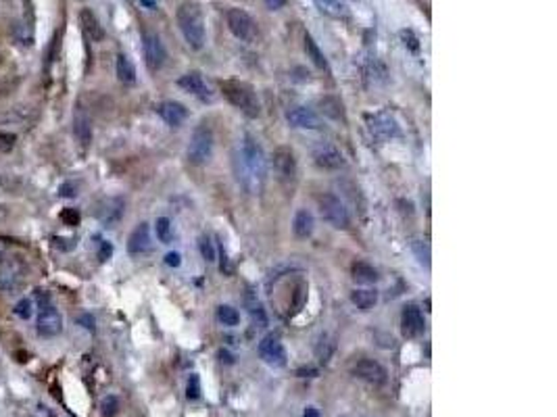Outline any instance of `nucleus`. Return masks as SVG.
<instances>
[{
	"mask_svg": "<svg viewBox=\"0 0 557 417\" xmlns=\"http://www.w3.org/2000/svg\"><path fill=\"white\" fill-rule=\"evenodd\" d=\"M267 175V159L261 148V144L253 138L245 136L240 144V167H238V180L248 190H259L263 180Z\"/></svg>",
	"mask_w": 557,
	"mask_h": 417,
	"instance_id": "1",
	"label": "nucleus"
},
{
	"mask_svg": "<svg viewBox=\"0 0 557 417\" xmlns=\"http://www.w3.org/2000/svg\"><path fill=\"white\" fill-rule=\"evenodd\" d=\"M176 23H178V30L184 36L186 44L194 50H201L207 42V28H205V15H203V9L192 2V0H186L178 6L176 11Z\"/></svg>",
	"mask_w": 557,
	"mask_h": 417,
	"instance_id": "2",
	"label": "nucleus"
},
{
	"mask_svg": "<svg viewBox=\"0 0 557 417\" xmlns=\"http://www.w3.org/2000/svg\"><path fill=\"white\" fill-rule=\"evenodd\" d=\"M219 90L228 98V102L232 107H236L240 113H245L248 119H257L261 115V102L257 98V92L253 90V86L238 82V80H226V82H219Z\"/></svg>",
	"mask_w": 557,
	"mask_h": 417,
	"instance_id": "3",
	"label": "nucleus"
},
{
	"mask_svg": "<svg viewBox=\"0 0 557 417\" xmlns=\"http://www.w3.org/2000/svg\"><path fill=\"white\" fill-rule=\"evenodd\" d=\"M226 26L236 40L245 44H255L259 40V26L245 9H230L226 13Z\"/></svg>",
	"mask_w": 557,
	"mask_h": 417,
	"instance_id": "4",
	"label": "nucleus"
},
{
	"mask_svg": "<svg viewBox=\"0 0 557 417\" xmlns=\"http://www.w3.org/2000/svg\"><path fill=\"white\" fill-rule=\"evenodd\" d=\"M186 155H188V161L192 165H207L211 161V157H213V131H211V128L201 124L192 131Z\"/></svg>",
	"mask_w": 557,
	"mask_h": 417,
	"instance_id": "5",
	"label": "nucleus"
},
{
	"mask_svg": "<svg viewBox=\"0 0 557 417\" xmlns=\"http://www.w3.org/2000/svg\"><path fill=\"white\" fill-rule=\"evenodd\" d=\"M317 205H319V213H322L324 222H328L332 227L346 229V227L351 225V215H349L344 202H342L336 194H322V196L317 198Z\"/></svg>",
	"mask_w": 557,
	"mask_h": 417,
	"instance_id": "6",
	"label": "nucleus"
},
{
	"mask_svg": "<svg viewBox=\"0 0 557 417\" xmlns=\"http://www.w3.org/2000/svg\"><path fill=\"white\" fill-rule=\"evenodd\" d=\"M26 282V265L17 257H9L0 265V292H15Z\"/></svg>",
	"mask_w": 557,
	"mask_h": 417,
	"instance_id": "7",
	"label": "nucleus"
},
{
	"mask_svg": "<svg viewBox=\"0 0 557 417\" xmlns=\"http://www.w3.org/2000/svg\"><path fill=\"white\" fill-rule=\"evenodd\" d=\"M142 50H144L147 67L151 71H159L167 61V50H165L161 38L155 32H144V36H142Z\"/></svg>",
	"mask_w": 557,
	"mask_h": 417,
	"instance_id": "8",
	"label": "nucleus"
},
{
	"mask_svg": "<svg viewBox=\"0 0 557 417\" xmlns=\"http://www.w3.org/2000/svg\"><path fill=\"white\" fill-rule=\"evenodd\" d=\"M272 165H274V171L282 182H292L297 178L299 167H297V157H295L292 148L278 146L272 155Z\"/></svg>",
	"mask_w": 557,
	"mask_h": 417,
	"instance_id": "9",
	"label": "nucleus"
},
{
	"mask_svg": "<svg viewBox=\"0 0 557 417\" xmlns=\"http://www.w3.org/2000/svg\"><path fill=\"white\" fill-rule=\"evenodd\" d=\"M36 330H38V334L44 336V338L59 336L63 332L61 313H59L53 305L40 307V309H38V318H36Z\"/></svg>",
	"mask_w": 557,
	"mask_h": 417,
	"instance_id": "10",
	"label": "nucleus"
},
{
	"mask_svg": "<svg viewBox=\"0 0 557 417\" xmlns=\"http://www.w3.org/2000/svg\"><path fill=\"white\" fill-rule=\"evenodd\" d=\"M353 376L368 382V384L373 386H382L388 378V372L384 369V365H380L378 361L373 359H359L355 365H353Z\"/></svg>",
	"mask_w": 557,
	"mask_h": 417,
	"instance_id": "11",
	"label": "nucleus"
},
{
	"mask_svg": "<svg viewBox=\"0 0 557 417\" xmlns=\"http://www.w3.org/2000/svg\"><path fill=\"white\" fill-rule=\"evenodd\" d=\"M178 86L186 90L188 94H192L194 98L203 100V102H211L213 100V92L209 88V84L205 82L203 73L201 71H188L184 73L180 80H178Z\"/></svg>",
	"mask_w": 557,
	"mask_h": 417,
	"instance_id": "12",
	"label": "nucleus"
},
{
	"mask_svg": "<svg viewBox=\"0 0 557 417\" xmlns=\"http://www.w3.org/2000/svg\"><path fill=\"white\" fill-rule=\"evenodd\" d=\"M259 357H261L267 365H272V367H286V363H288L286 349H284V345L280 342L274 334L265 336V338L259 342Z\"/></svg>",
	"mask_w": 557,
	"mask_h": 417,
	"instance_id": "13",
	"label": "nucleus"
},
{
	"mask_svg": "<svg viewBox=\"0 0 557 417\" xmlns=\"http://www.w3.org/2000/svg\"><path fill=\"white\" fill-rule=\"evenodd\" d=\"M151 249H153L151 227H149V224L142 222V224H138L132 229V234L127 238V253L132 257H140V255L151 253Z\"/></svg>",
	"mask_w": 557,
	"mask_h": 417,
	"instance_id": "14",
	"label": "nucleus"
},
{
	"mask_svg": "<svg viewBox=\"0 0 557 417\" xmlns=\"http://www.w3.org/2000/svg\"><path fill=\"white\" fill-rule=\"evenodd\" d=\"M424 330H426V320H424L420 307H415V305H407L401 313L403 336H407V338H418V336L424 334Z\"/></svg>",
	"mask_w": 557,
	"mask_h": 417,
	"instance_id": "15",
	"label": "nucleus"
},
{
	"mask_svg": "<svg viewBox=\"0 0 557 417\" xmlns=\"http://www.w3.org/2000/svg\"><path fill=\"white\" fill-rule=\"evenodd\" d=\"M286 121L299 129H322V117L309 107H295L286 113Z\"/></svg>",
	"mask_w": 557,
	"mask_h": 417,
	"instance_id": "16",
	"label": "nucleus"
},
{
	"mask_svg": "<svg viewBox=\"0 0 557 417\" xmlns=\"http://www.w3.org/2000/svg\"><path fill=\"white\" fill-rule=\"evenodd\" d=\"M313 163L319 167V169H326V171H339L344 167V157L339 148L330 146V144H322L313 151Z\"/></svg>",
	"mask_w": 557,
	"mask_h": 417,
	"instance_id": "17",
	"label": "nucleus"
},
{
	"mask_svg": "<svg viewBox=\"0 0 557 417\" xmlns=\"http://www.w3.org/2000/svg\"><path fill=\"white\" fill-rule=\"evenodd\" d=\"M157 113L161 115V119L171 126V128H180L188 117V109L178 100H165L157 107Z\"/></svg>",
	"mask_w": 557,
	"mask_h": 417,
	"instance_id": "18",
	"label": "nucleus"
},
{
	"mask_svg": "<svg viewBox=\"0 0 557 417\" xmlns=\"http://www.w3.org/2000/svg\"><path fill=\"white\" fill-rule=\"evenodd\" d=\"M80 26H82L84 36L90 42H102L105 40V28L100 26V21L96 19V15L90 9H82L80 11Z\"/></svg>",
	"mask_w": 557,
	"mask_h": 417,
	"instance_id": "19",
	"label": "nucleus"
},
{
	"mask_svg": "<svg viewBox=\"0 0 557 417\" xmlns=\"http://www.w3.org/2000/svg\"><path fill=\"white\" fill-rule=\"evenodd\" d=\"M370 129L373 136H378V138H382V140L399 136L397 121H395L393 117H388V115H376V117H371Z\"/></svg>",
	"mask_w": 557,
	"mask_h": 417,
	"instance_id": "20",
	"label": "nucleus"
},
{
	"mask_svg": "<svg viewBox=\"0 0 557 417\" xmlns=\"http://www.w3.org/2000/svg\"><path fill=\"white\" fill-rule=\"evenodd\" d=\"M313 227H315V222H313V215H311L307 209H299L295 213V220H292V232L297 238L305 240L313 234Z\"/></svg>",
	"mask_w": 557,
	"mask_h": 417,
	"instance_id": "21",
	"label": "nucleus"
},
{
	"mask_svg": "<svg viewBox=\"0 0 557 417\" xmlns=\"http://www.w3.org/2000/svg\"><path fill=\"white\" fill-rule=\"evenodd\" d=\"M317 107H319V111H322L326 117H330V119H334V121H344V119H346V115H344V104H342V100L339 97H322L319 98V102H317Z\"/></svg>",
	"mask_w": 557,
	"mask_h": 417,
	"instance_id": "22",
	"label": "nucleus"
},
{
	"mask_svg": "<svg viewBox=\"0 0 557 417\" xmlns=\"http://www.w3.org/2000/svg\"><path fill=\"white\" fill-rule=\"evenodd\" d=\"M73 134H75V138H78V142H80L82 146H88L90 140H92V126H90V119H88V115L82 113V111H78L75 117H73Z\"/></svg>",
	"mask_w": 557,
	"mask_h": 417,
	"instance_id": "23",
	"label": "nucleus"
},
{
	"mask_svg": "<svg viewBox=\"0 0 557 417\" xmlns=\"http://www.w3.org/2000/svg\"><path fill=\"white\" fill-rule=\"evenodd\" d=\"M317 11L326 17L332 19H346L349 17V9L342 0H313Z\"/></svg>",
	"mask_w": 557,
	"mask_h": 417,
	"instance_id": "24",
	"label": "nucleus"
},
{
	"mask_svg": "<svg viewBox=\"0 0 557 417\" xmlns=\"http://www.w3.org/2000/svg\"><path fill=\"white\" fill-rule=\"evenodd\" d=\"M351 276H353V280L357 284H373V282H378V269L373 265H370V263H366V261L353 263Z\"/></svg>",
	"mask_w": 557,
	"mask_h": 417,
	"instance_id": "25",
	"label": "nucleus"
},
{
	"mask_svg": "<svg viewBox=\"0 0 557 417\" xmlns=\"http://www.w3.org/2000/svg\"><path fill=\"white\" fill-rule=\"evenodd\" d=\"M351 303L361 309V311H371L378 303V292L371 288H359L351 292Z\"/></svg>",
	"mask_w": 557,
	"mask_h": 417,
	"instance_id": "26",
	"label": "nucleus"
},
{
	"mask_svg": "<svg viewBox=\"0 0 557 417\" xmlns=\"http://www.w3.org/2000/svg\"><path fill=\"white\" fill-rule=\"evenodd\" d=\"M115 73H117V80H120L122 84H134V82H136V67H134V63H132L125 55H117Z\"/></svg>",
	"mask_w": 557,
	"mask_h": 417,
	"instance_id": "27",
	"label": "nucleus"
},
{
	"mask_svg": "<svg viewBox=\"0 0 557 417\" xmlns=\"http://www.w3.org/2000/svg\"><path fill=\"white\" fill-rule=\"evenodd\" d=\"M305 53H307V59H311V63L315 65L317 69H322V71H328V61H326L324 53L319 50L317 42L311 38L309 33L305 36Z\"/></svg>",
	"mask_w": 557,
	"mask_h": 417,
	"instance_id": "28",
	"label": "nucleus"
},
{
	"mask_svg": "<svg viewBox=\"0 0 557 417\" xmlns=\"http://www.w3.org/2000/svg\"><path fill=\"white\" fill-rule=\"evenodd\" d=\"M216 318L226 327H236L240 323V313L234 307H230V305H219L216 311Z\"/></svg>",
	"mask_w": 557,
	"mask_h": 417,
	"instance_id": "29",
	"label": "nucleus"
},
{
	"mask_svg": "<svg viewBox=\"0 0 557 417\" xmlns=\"http://www.w3.org/2000/svg\"><path fill=\"white\" fill-rule=\"evenodd\" d=\"M247 309H248V313H250V318H253V321H255V323H257L259 327L267 325V318H265V311H263L261 303L257 300V296H253V294H247Z\"/></svg>",
	"mask_w": 557,
	"mask_h": 417,
	"instance_id": "30",
	"label": "nucleus"
},
{
	"mask_svg": "<svg viewBox=\"0 0 557 417\" xmlns=\"http://www.w3.org/2000/svg\"><path fill=\"white\" fill-rule=\"evenodd\" d=\"M334 349H336L334 340H330L328 336H322L319 342H317V347H315V354H317V359H319L322 363H328L332 353H334Z\"/></svg>",
	"mask_w": 557,
	"mask_h": 417,
	"instance_id": "31",
	"label": "nucleus"
},
{
	"mask_svg": "<svg viewBox=\"0 0 557 417\" xmlns=\"http://www.w3.org/2000/svg\"><path fill=\"white\" fill-rule=\"evenodd\" d=\"M117 411H120V401H117V396L109 394V396H105V399L100 401V413L105 417H115L117 416Z\"/></svg>",
	"mask_w": 557,
	"mask_h": 417,
	"instance_id": "32",
	"label": "nucleus"
},
{
	"mask_svg": "<svg viewBox=\"0 0 557 417\" xmlns=\"http://www.w3.org/2000/svg\"><path fill=\"white\" fill-rule=\"evenodd\" d=\"M155 232L157 238H159L163 244H167V242L171 240V222H169L167 217H159L155 224Z\"/></svg>",
	"mask_w": 557,
	"mask_h": 417,
	"instance_id": "33",
	"label": "nucleus"
},
{
	"mask_svg": "<svg viewBox=\"0 0 557 417\" xmlns=\"http://www.w3.org/2000/svg\"><path fill=\"white\" fill-rule=\"evenodd\" d=\"M411 251L415 253V257H418V261L422 265L430 267V249H428V244H424L422 240H413L411 242Z\"/></svg>",
	"mask_w": 557,
	"mask_h": 417,
	"instance_id": "34",
	"label": "nucleus"
},
{
	"mask_svg": "<svg viewBox=\"0 0 557 417\" xmlns=\"http://www.w3.org/2000/svg\"><path fill=\"white\" fill-rule=\"evenodd\" d=\"M186 399H188V401H196V399H201V378H198V374H192V376L188 378V384H186Z\"/></svg>",
	"mask_w": 557,
	"mask_h": 417,
	"instance_id": "35",
	"label": "nucleus"
},
{
	"mask_svg": "<svg viewBox=\"0 0 557 417\" xmlns=\"http://www.w3.org/2000/svg\"><path fill=\"white\" fill-rule=\"evenodd\" d=\"M198 249H201V255L205 261H209V263H213L216 261V247H213V242H211V238L209 236H203L201 238V242H198Z\"/></svg>",
	"mask_w": 557,
	"mask_h": 417,
	"instance_id": "36",
	"label": "nucleus"
},
{
	"mask_svg": "<svg viewBox=\"0 0 557 417\" xmlns=\"http://www.w3.org/2000/svg\"><path fill=\"white\" fill-rule=\"evenodd\" d=\"M13 313L21 320H30L31 313H33V303L30 298H21L15 307H13Z\"/></svg>",
	"mask_w": 557,
	"mask_h": 417,
	"instance_id": "37",
	"label": "nucleus"
},
{
	"mask_svg": "<svg viewBox=\"0 0 557 417\" xmlns=\"http://www.w3.org/2000/svg\"><path fill=\"white\" fill-rule=\"evenodd\" d=\"M17 144V136L11 131H0V153H9L13 151Z\"/></svg>",
	"mask_w": 557,
	"mask_h": 417,
	"instance_id": "38",
	"label": "nucleus"
},
{
	"mask_svg": "<svg viewBox=\"0 0 557 417\" xmlns=\"http://www.w3.org/2000/svg\"><path fill=\"white\" fill-rule=\"evenodd\" d=\"M401 40L403 44H405L411 53H418V50H420V40H418V36L411 32V30H403Z\"/></svg>",
	"mask_w": 557,
	"mask_h": 417,
	"instance_id": "39",
	"label": "nucleus"
},
{
	"mask_svg": "<svg viewBox=\"0 0 557 417\" xmlns=\"http://www.w3.org/2000/svg\"><path fill=\"white\" fill-rule=\"evenodd\" d=\"M111 255H113V247H111L109 242H102V244H100V251H98V259H100V261H107Z\"/></svg>",
	"mask_w": 557,
	"mask_h": 417,
	"instance_id": "40",
	"label": "nucleus"
},
{
	"mask_svg": "<svg viewBox=\"0 0 557 417\" xmlns=\"http://www.w3.org/2000/svg\"><path fill=\"white\" fill-rule=\"evenodd\" d=\"M286 2H288V0H265V6H267L270 11H280V9L286 6Z\"/></svg>",
	"mask_w": 557,
	"mask_h": 417,
	"instance_id": "41",
	"label": "nucleus"
},
{
	"mask_svg": "<svg viewBox=\"0 0 557 417\" xmlns=\"http://www.w3.org/2000/svg\"><path fill=\"white\" fill-rule=\"evenodd\" d=\"M63 220H65V222H71V224L75 225L78 222H80V215H78V211L69 209V211H65V213H63Z\"/></svg>",
	"mask_w": 557,
	"mask_h": 417,
	"instance_id": "42",
	"label": "nucleus"
},
{
	"mask_svg": "<svg viewBox=\"0 0 557 417\" xmlns=\"http://www.w3.org/2000/svg\"><path fill=\"white\" fill-rule=\"evenodd\" d=\"M165 263L169 265V267H180V263H182V259L178 253H169L167 257H165Z\"/></svg>",
	"mask_w": 557,
	"mask_h": 417,
	"instance_id": "43",
	"label": "nucleus"
},
{
	"mask_svg": "<svg viewBox=\"0 0 557 417\" xmlns=\"http://www.w3.org/2000/svg\"><path fill=\"white\" fill-rule=\"evenodd\" d=\"M303 417H322V416H319V411H317L315 407H307L305 413H303Z\"/></svg>",
	"mask_w": 557,
	"mask_h": 417,
	"instance_id": "44",
	"label": "nucleus"
},
{
	"mask_svg": "<svg viewBox=\"0 0 557 417\" xmlns=\"http://www.w3.org/2000/svg\"><path fill=\"white\" fill-rule=\"evenodd\" d=\"M219 357H221V361H226V363H234V359H232V354L226 353V351H219Z\"/></svg>",
	"mask_w": 557,
	"mask_h": 417,
	"instance_id": "45",
	"label": "nucleus"
},
{
	"mask_svg": "<svg viewBox=\"0 0 557 417\" xmlns=\"http://www.w3.org/2000/svg\"><path fill=\"white\" fill-rule=\"evenodd\" d=\"M0 63H2V55H0Z\"/></svg>",
	"mask_w": 557,
	"mask_h": 417,
	"instance_id": "46",
	"label": "nucleus"
}]
</instances>
